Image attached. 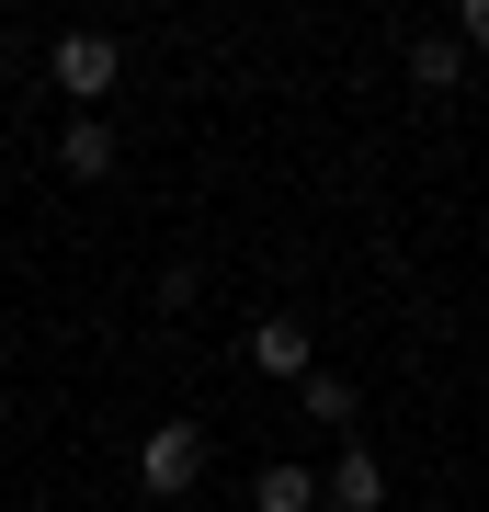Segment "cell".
I'll return each mask as SVG.
<instances>
[{"label":"cell","mask_w":489,"mask_h":512,"mask_svg":"<svg viewBox=\"0 0 489 512\" xmlns=\"http://www.w3.org/2000/svg\"><path fill=\"white\" fill-rule=\"evenodd\" d=\"M137 478H148V490H194V478H205V421H160V433H148L137 444Z\"/></svg>","instance_id":"6da1fadb"},{"label":"cell","mask_w":489,"mask_h":512,"mask_svg":"<svg viewBox=\"0 0 489 512\" xmlns=\"http://www.w3.org/2000/svg\"><path fill=\"white\" fill-rule=\"evenodd\" d=\"M46 69H57V92H69V103H103L114 69H126V46H114V35H57Z\"/></svg>","instance_id":"7a4b0ae2"},{"label":"cell","mask_w":489,"mask_h":512,"mask_svg":"<svg viewBox=\"0 0 489 512\" xmlns=\"http://www.w3.org/2000/svg\"><path fill=\"white\" fill-rule=\"evenodd\" d=\"M251 365H262V376H285V387H308V376H319V353H308V319L262 308V319H251Z\"/></svg>","instance_id":"3957f363"},{"label":"cell","mask_w":489,"mask_h":512,"mask_svg":"<svg viewBox=\"0 0 489 512\" xmlns=\"http://www.w3.org/2000/svg\"><path fill=\"white\" fill-rule=\"evenodd\" d=\"M319 478H330V512H387V467L364 456V444H342Z\"/></svg>","instance_id":"277c9868"},{"label":"cell","mask_w":489,"mask_h":512,"mask_svg":"<svg viewBox=\"0 0 489 512\" xmlns=\"http://www.w3.org/2000/svg\"><path fill=\"white\" fill-rule=\"evenodd\" d=\"M319 490H330V478H319V467H308V456H273V467H262V478H251V501H262V512H308V501H319Z\"/></svg>","instance_id":"5b68a950"},{"label":"cell","mask_w":489,"mask_h":512,"mask_svg":"<svg viewBox=\"0 0 489 512\" xmlns=\"http://www.w3.org/2000/svg\"><path fill=\"white\" fill-rule=\"evenodd\" d=\"M57 171H80V183H103V171H114V126H91V114H80V126L57 137Z\"/></svg>","instance_id":"8992f818"},{"label":"cell","mask_w":489,"mask_h":512,"mask_svg":"<svg viewBox=\"0 0 489 512\" xmlns=\"http://www.w3.org/2000/svg\"><path fill=\"white\" fill-rule=\"evenodd\" d=\"M410 80H421V92H455V80H467V46H455V35H421L410 46Z\"/></svg>","instance_id":"52a82bcc"},{"label":"cell","mask_w":489,"mask_h":512,"mask_svg":"<svg viewBox=\"0 0 489 512\" xmlns=\"http://www.w3.org/2000/svg\"><path fill=\"white\" fill-rule=\"evenodd\" d=\"M308 421L319 433H353V376H308Z\"/></svg>","instance_id":"ba28073f"},{"label":"cell","mask_w":489,"mask_h":512,"mask_svg":"<svg viewBox=\"0 0 489 512\" xmlns=\"http://www.w3.org/2000/svg\"><path fill=\"white\" fill-rule=\"evenodd\" d=\"M455 46H489V0H467V12H455Z\"/></svg>","instance_id":"9c48e42d"},{"label":"cell","mask_w":489,"mask_h":512,"mask_svg":"<svg viewBox=\"0 0 489 512\" xmlns=\"http://www.w3.org/2000/svg\"><path fill=\"white\" fill-rule=\"evenodd\" d=\"M0 57H12V23H0Z\"/></svg>","instance_id":"30bf717a"},{"label":"cell","mask_w":489,"mask_h":512,"mask_svg":"<svg viewBox=\"0 0 489 512\" xmlns=\"http://www.w3.org/2000/svg\"><path fill=\"white\" fill-rule=\"evenodd\" d=\"M0 421H12V399H0Z\"/></svg>","instance_id":"8fae6325"}]
</instances>
